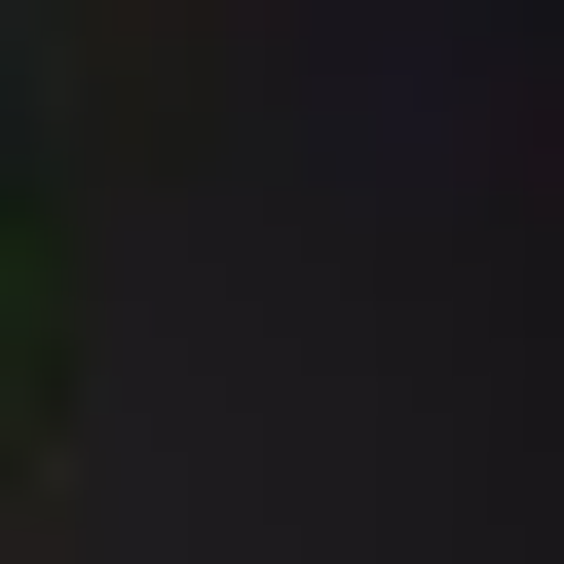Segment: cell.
Returning <instances> with one entry per match:
<instances>
[{
	"instance_id": "1",
	"label": "cell",
	"mask_w": 564,
	"mask_h": 564,
	"mask_svg": "<svg viewBox=\"0 0 564 564\" xmlns=\"http://www.w3.org/2000/svg\"><path fill=\"white\" fill-rule=\"evenodd\" d=\"M0 377H39V263H0Z\"/></svg>"
}]
</instances>
